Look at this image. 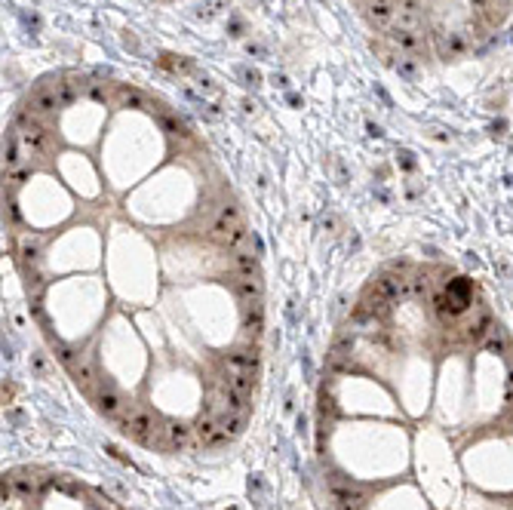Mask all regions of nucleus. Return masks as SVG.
Returning a JSON list of instances; mask_svg holds the SVG:
<instances>
[{"instance_id": "obj_29", "label": "nucleus", "mask_w": 513, "mask_h": 510, "mask_svg": "<svg viewBox=\"0 0 513 510\" xmlns=\"http://www.w3.org/2000/svg\"><path fill=\"white\" fill-rule=\"evenodd\" d=\"M397 71H400V74L403 77H409V80H412V77H415L418 74V68H415V62H412V59H400V62H397V65H394Z\"/></svg>"}, {"instance_id": "obj_11", "label": "nucleus", "mask_w": 513, "mask_h": 510, "mask_svg": "<svg viewBox=\"0 0 513 510\" xmlns=\"http://www.w3.org/2000/svg\"><path fill=\"white\" fill-rule=\"evenodd\" d=\"M166 437L173 449H191L194 446V428L184 421H166Z\"/></svg>"}, {"instance_id": "obj_23", "label": "nucleus", "mask_w": 513, "mask_h": 510, "mask_svg": "<svg viewBox=\"0 0 513 510\" xmlns=\"http://www.w3.org/2000/svg\"><path fill=\"white\" fill-rule=\"evenodd\" d=\"M326 483H329V489L335 492V489L354 486V480H351V477H345V473H341V471H335V467H332V471H326Z\"/></svg>"}, {"instance_id": "obj_15", "label": "nucleus", "mask_w": 513, "mask_h": 510, "mask_svg": "<svg viewBox=\"0 0 513 510\" xmlns=\"http://www.w3.org/2000/svg\"><path fill=\"white\" fill-rule=\"evenodd\" d=\"M216 421L222 424V430H225L227 437H231V440H234V437H240V434L246 430V415H240V412H225L222 418H216Z\"/></svg>"}, {"instance_id": "obj_4", "label": "nucleus", "mask_w": 513, "mask_h": 510, "mask_svg": "<svg viewBox=\"0 0 513 510\" xmlns=\"http://www.w3.org/2000/svg\"><path fill=\"white\" fill-rule=\"evenodd\" d=\"M225 369L227 375H259V348H246L237 353H227L225 360Z\"/></svg>"}, {"instance_id": "obj_5", "label": "nucleus", "mask_w": 513, "mask_h": 510, "mask_svg": "<svg viewBox=\"0 0 513 510\" xmlns=\"http://www.w3.org/2000/svg\"><path fill=\"white\" fill-rule=\"evenodd\" d=\"M44 246H46L44 234H22L19 237V261H22V267H37Z\"/></svg>"}, {"instance_id": "obj_8", "label": "nucleus", "mask_w": 513, "mask_h": 510, "mask_svg": "<svg viewBox=\"0 0 513 510\" xmlns=\"http://www.w3.org/2000/svg\"><path fill=\"white\" fill-rule=\"evenodd\" d=\"M234 295L246 304V310H261V283L259 280H243L237 277L234 280Z\"/></svg>"}, {"instance_id": "obj_26", "label": "nucleus", "mask_w": 513, "mask_h": 510, "mask_svg": "<svg viewBox=\"0 0 513 510\" xmlns=\"http://www.w3.org/2000/svg\"><path fill=\"white\" fill-rule=\"evenodd\" d=\"M28 175H31V169H28V166H19V169H12V173H3V182H12V185H22Z\"/></svg>"}, {"instance_id": "obj_30", "label": "nucleus", "mask_w": 513, "mask_h": 510, "mask_svg": "<svg viewBox=\"0 0 513 510\" xmlns=\"http://www.w3.org/2000/svg\"><path fill=\"white\" fill-rule=\"evenodd\" d=\"M397 10H406V12H421L424 6H421V0H400V3H397Z\"/></svg>"}, {"instance_id": "obj_18", "label": "nucleus", "mask_w": 513, "mask_h": 510, "mask_svg": "<svg viewBox=\"0 0 513 510\" xmlns=\"http://www.w3.org/2000/svg\"><path fill=\"white\" fill-rule=\"evenodd\" d=\"M71 372H74V378L80 381V385H87V387L98 385V372H96V363H92V360H80Z\"/></svg>"}, {"instance_id": "obj_10", "label": "nucleus", "mask_w": 513, "mask_h": 510, "mask_svg": "<svg viewBox=\"0 0 513 510\" xmlns=\"http://www.w3.org/2000/svg\"><path fill=\"white\" fill-rule=\"evenodd\" d=\"M394 3L390 0H372L369 3V22H372V28H379V31H388V28H394Z\"/></svg>"}, {"instance_id": "obj_2", "label": "nucleus", "mask_w": 513, "mask_h": 510, "mask_svg": "<svg viewBox=\"0 0 513 510\" xmlns=\"http://www.w3.org/2000/svg\"><path fill=\"white\" fill-rule=\"evenodd\" d=\"M96 406H98V412H102L105 418H120L126 412L123 396H120L117 387H114L111 381H105V378H98V385H96Z\"/></svg>"}, {"instance_id": "obj_17", "label": "nucleus", "mask_w": 513, "mask_h": 510, "mask_svg": "<svg viewBox=\"0 0 513 510\" xmlns=\"http://www.w3.org/2000/svg\"><path fill=\"white\" fill-rule=\"evenodd\" d=\"M53 353L59 357V363H65L68 369H74L77 363H80V353H77L71 344H65L62 338H53Z\"/></svg>"}, {"instance_id": "obj_22", "label": "nucleus", "mask_w": 513, "mask_h": 510, "mask_svg": "<svg viewBox=\"0 0 513 510\" xmlns=\"http://www.w3.org/2000/svg\"><path fill=\"white\" fill-rule=\"evenodd\" d=\"M120 98H123L126 108H145V105H148V98L141 96L139 89H132V87H123V89H120Z\"/></svg>"}, {"instance_id": "obj_31", "label": "nucleus", "mask_w": 513, "mask_h": 510, "mask_svg": "<svg viewBox=\"0 0 513 510\" xmlns=\"http://www.w3.org/2000/svg\"><path fill=\"white\" fill-rule=\"evenodd\" d=\"M87 93H89V98H96V102H105V89L98 87V83H87Z\"/></svg>"}, {"instance_id": "obj_25", "label": "nucleus", "mask_w": 513, "mask_h": 510, "mask_svg": "<svg viewBox=\"0 0 513 510\" xmlns=\"http://www.w3.org/2000/svg\"><path fill=\"white\" fill-rule=\"evenodd\" d=\"M446 49H449V55H461V53H464V40H461V34H449Z\"/></svg>"}, {"instance_id": "obj_13", "label": "nucleus", "mask_w": 513, "mask_h": 510, "mask_svg": "<svg viewBox=\"0 0 513 510\" xmlns=\"http://www.w3.org/2000/svg\"><path fill=\"white\" fill-rule=\"evenodd\" d=\"M234 271H237V277H243V280H259V255L237 252L234 255Z\"/></svg>"}, {"instance_id": "obj_24", "label": "nucleus", "mask_w": 513, "mask_h": 510, "mask_svg": "<svg viewBox=\"0 0 513 510\" xmlns=\"http://www.w3.org/2000/svg\"><path fill=\"white\" fill-rule=\"evenodd\" d=\"M160 123H163V130H166L169 136H191V132L184 130V123H179L175 117H160Z\"/></svg>"}, {"instance_id": "obj_32", "label": "nucleus", "mask_w": 513, "mask_h": 510, "mask_svg": "<svg viewBox=\"0 0 513 510\" xmlns=\"http://www.w3.org/2000/svg\"><path fill=\"white\" fill-rule=\"evenodd\" d=\"M470 3H473L476 10H489V6H492V0H470Z\"/></svg>"}, {"instance_id": "obj_3", "label": "nucleus", "mask_w": 513, "mask_h": 510, "mask_svg": "<svg viewBox=\"0 0 513 510\" xmlns=\"http://www.w3.org/2000/svg\"><path fill=\"white\" fill-rule=\"evenodd\" d=\"M237 228H243V212H240L237 203H225L222 209H218V216L212 218V225H209V234L216 240H225L231 231H237Z\"/></svg>"}, {"instance_id": "obj_9", "label": "nucleus", "mask_w": 513, "mask_h": 510, "mask_svg": "<svg viewBox=\"0 0 513 510\" xmlns=\"http://www.w3.org/2000/svg\"><path fill=\"white\" fill-rule=\"evenodd\" d=\"M59 108V98H55L53 89H37L31 98H28V105H25V111L31 117H44V114H53V111Z\"/></svg>"}, {"instance_id": "obj_6", "label": "nucleus", "mask_w": 513, "mask_h": 510, "mask_svg": "<svg viewBox=\"0 0 513 510\" xmlns=\"http://www.w3.org/2000/svg\"><path fill=\"white\" fill-rule=\"evenodd\" d=\"M360 308H363V310H369L372 317H379V320H388L390 310H394V301L384 299V295H381L375 286H369L366 292H363V299H360Z\"/></svg>"}, {"instance_id": "obj_1", "label": "nucleus", "mask_w": 513, "mask_h": 510, "mask_svg": "<svg viewBox=\"0 0 513 510\" xmlns=\"http://www.w3.org/2000/svg\"><path fill=\"white\" fill-rule=\"evenodd\" d=\"M16 126H19V141H22L25 157H40V154H46L49 132L40 123H34V117L28 114V111H22V114L16 117Z\"/></svg>"}, {"instance_id": "obj_7", "label": "nucleus", "mask_w": 513, "mask_h": 510, "mask_svg": "<svg viewBox=\"0 0 513 510\" xmlns=\"http://www.w3.org/2000/svg\"><path fill=\"white\" fill-rule=\"evenodd\" d=\"M390 40H394L397 46L403 49V53H409V55H421L427 44H424V34L421 31H403V28H390Z\"/></svg>"}, {"instance_id": "obj_14", "label": "nucleus", "mask_w": 513, "mask_h": 510, "mask_svg": "<svg viewBox=\"0 0 513 510\" xmlns=\"http://www.w3.org/2000/svg\"><path fill=\"white\" fill-rule=\"evenodd\" d=\"M482 348H486L489 353H507L510 351V335L504 332V326H492V332H489V338L482 342Z\"/></svg>"}, {"instance_id": "obj_16", "label": "nucleus", "mask_w": 513, "mask_h": 510, "mask_svg": "<svg viewBox=\"0 0 513 510\" xmlns=\"http://www.w3.org/2000/svg\"><path fill=\"white\" fill-rule=\"evenodd\" d=\"M252 387H255V375H227V378H225V391L249 396V394H252Z\"/></svg>"}, {"instance_id": "obj_28", "label": "nucleus", "mask_w": 513, "mask_h": 510, "mask_svg": "<svg viewBox=\"0 0 513 510\" xmlns=\"http://www.w3.org/2000/svg\"><path fill=\"white\" fill-rule=\"evenodd\" d=\"M3 216H6V222H10V225H19V222H22L16 200H6V203H3Z\"/></svg>"}, {"instance_id": "obj_19", "label": "nucleus", "mask_w": 513, "mask_h": 510, "mask_svg": "<svg viewBox=\"0 0 513 510\" xmlns=\"http://www.w3.org/2000/svg\"><path fill=\"white\" fill-rule=\"evenodd\" d=\"M55 98H59V108H71L77 102V83H68V80H59L53 87Z\"/></svg>"}, {"instance_id": "obj_20", "label": "nucleus", "mask_w": 513, "mask_h": 510, "mask_svg": "<svg viewBox=\"0 0 513 510\" xmlns=\"http://www.w3.org/2000/svg\"><path fill=\"white\" fill-rule=\"evenodd\" d=\"M317 412H320V418H323L326 424H332L335 418L341 415V412H338V403H335L329 394H320V406H317Z\"/></svg>"}, {"instance_id": "obj_21", "label": "nucleus", "mask_w": 513, "mask_h": 510, "mask_svg": "<svg viewBox=\"0 0 513 510\" xmlns=\"http://www.w3.org/2000/svg\"><path fill=\"white\" fill-rule=\"evenodd\" d=\"M243 329H246V335H252V338L261 335V329H265V317H261V310H246Z\"/></svg>"}, {"instance_id": "obj_27", "label": "nucleus", "mask_w": 513, "mask_h": 510, "mask_svg": "<svg viewBox=\"0 0 513 510\" xmlns=\"http://www.w3.org/2000/svg\"><path fill=\"white\" fill-rule=\"evenodd\" d=\"M222 6H225V0H206L200 10H197V16H206V19H209V16H216Z\"/></svg>"}, {"instance_id": "obj_12", "label": "nucleus", "mask_w": 513, "mask_h": 510, "mask_svg": "<svg viewBox=\"0 0 513 510\" xmlns=\"http://www.w3.org/2000/svg\"><path fill=\"white\" fill-rule=\"evenodd\" d=\"M492 326H495V323H492V314H489L486 308H480V310H476V317H473V323L467 326V338H473V342L482 344L489 338Z\"/></svg>"}]
</instances>
